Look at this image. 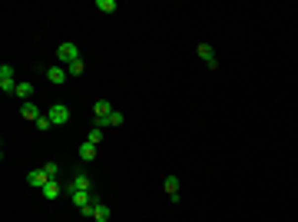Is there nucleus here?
Segmentation results:
<instances>
[{
	"label": "nucleus",
	"mask_w": 298,
	"mask_h": 222,
	"mask_svg": "<svg viewBox=\"0 0 298 222\" xmlns=\"http://www.w3.org/2000/svg\"><path fill=\"white\" fill-rule=\"evenodd\" d=\"M93 116H96L99 130H106V126H110V116H113V103L110 100H96L93 103Z\"/></svg>",
	"instance_id": "obj_1"
},
{
	"label": "nucleus",
	"mask_w": 298,
	"mask_h": 222,
	"mask_svg": "<svg viewBox=\"0 0 298 222\" xmlns=\"http://www.w3.org/2000/svg\"><path fill=\"white\" fill-rule=\"evenodd\" d=\"M17 83H20V80L13 77V67L10 63H0V89L10 96V93H17Z\"/></svg>",
	"instance_id": "obj_2"
},
{
	"label": "nucleus",
	"mask_w": 298,
	"mask_h": 222,
	"mask_svg": "<svg viewBox=\"0 0 298 222\" xmlns=\"http://www.w3.org/2000/svg\"><path fill=\"white\" fill-rule=\"evenodd\" d=\"M66 192H93V182H89L86 173H73L66 179Z\"/></svg>",
	"instance_id": "obj_3"
},
{
	"label": "nucleus",
	"mask_w": 298,
	"mask_h": 222,
	"mask_svg": "<svg viewBox=\"0 0 298 222\" xmlns=\"http://www.w3.org/2000/svg\"><path fill=\"white\" fill-rule=\"evenodd\" d=\"M56 60H60V67H70V63H73V60H80V46L77 44H70V40H66V44H60L56 46Z\"/></svg>",
	"instance_id": "obj_4"
},
{
	"label": "nucleus",
	"mask_w": 298,
	"mask_h": 222,
	"mask_svg": "<svg viewBox=\"0 0 298 222\" xmlns=\"http://www.w3.org/2000/svg\"><path fill=\"white\" fill-rule=\"evenodd\" d=\"M46 116H50L53 126H66V123H70V106H66V103H53V106L46 110Z\"/></svg>",
	"instance_id": "obj_5"
},
{
	"label": "nucleus",
	"mask_w": 298,
	"mask_h": 222,
	"mask_svg": "<svg viewBox=\"0 0 298 222\" xmlns=\"http://www.w3.org/2000/svg\"><path fill=\"white\" fill-rule=\"evenodd\" d=\"M110 206H106V202L103 199H96V196H93V206H89V219L93 222H110Z\"/></svg>",
	"instance_id": "obj_6"
},
{
	"label": "nucleus",
	"mask_w": 298,
	"mask_h": 222,
	"mask_svg": "<svg viewBox=\"0 0 298 222\" xmlns=\"http://www.w3.org/2000/svg\"><path fill=\"white\" fill-rule=\"evenodd\" d=\"M70 202H73V206H77V209L89 219V206H93V196H89V192H70Z\"/></svg>",
	"instance_id": "obj_7"
},
{
	"label": "nucleus",
	"mask_w": 298,
	"mask_h": 222,
	"mask_svg": "<svg viewBox=\"0 0 298 222\" xmlns=\"http://www.w3.org/2000/svg\"><path fill=\"white\" fill-rule=\"evenodd\" d=\"M199 56L206 60V67L209 70H219V56H215V46L212 44H199Z\"/></svg>",
	"instance_id": "obj_8"
},
{
	"label": "nucleus",
	"mask_w": 298,
	"mask_h": 222,
	"mask_svg": "<svg viewBox=\"0 0 298 222\" xmlns=\"http://www.w3.org/2000/svg\"><path fill=\"white\" fill-rule=\"evenodd\" d=\"M163 189H166V196H169V202H179V199H182V196H179V176H166Z\"/></svg>",
	"instance_id": "obj_9"
},
{
	"label": "nucleus",
	"mask_w": 298,
	"mask_h": 222,
	"mask_svg": "<svg viewBox=\"0 0 298 222\" xmlns=\"http://www.w3.org/2000/svg\"><path fill=\"white\" fill-rule=\"evenodd\" d=\"M46 182H50V179H46L43 169H33V173H27V186H30V189H43Z\"/></svg>",
	"instance_id": "obj_10"
},
{
	"label": "nucleus",
	"mask_w": 298,
	"mask_h": 222,
	"mask_svg": "<svg viewBox=\"0 0 298 222\" xmlns=\"http://www.w3.org/2000/svg\"><path fill=\"white\" fill-rule=\"evenodd\" d=\"M20 116H23V120H30V123H37L40 116H43V113H40V106H37L33 100H27V103L20 106Z\"/></svg>",
	"instance_id": "obj_11"
},
{
	"label": "nucleus",
	"mask_w": 298,
	"mask_h": 222,
	"mask_svg": "<svg viewBox=\"0 0 298 222\" xmlns=\"http://www.w3.org/2000/svg\"><path fill=\"white\" fill-rule=\"evenodd\" d=\"M66 77H70V73H66V67H50V70H46V80H50L53 87H63Z\"/></svg>",
	"instance_id": "obj_12"
},
{
	"label": "nucleus",
	"mask_w": 298,
	"mask_h": 222,
	"mask_svg": "<svg viewBox=\"0 0 298 222\" xmlns=\"http://www.w3.org/2000/svg\"><path fill=\"white\" fill-rule=\"evenodd\" d=\"M13 96H20L23 103H27V100H33V83H27V80H20V83H17V93H13Z\"/></svg>",
	"instance_id": "obj_13"
},
{
	"label": "nucleus",
	"mask_w": 298,
	"mask_h": 222,
	"mask_svg": "<svg viewBox=\"0 0 298 222\" xmlns=\"http://www.w3.org/2000/svg\"><path fill=\"white\" fill-rule=\"evenodd\" d=\"M40 192H43V199H56V196H60V179H50Z\"/></svg>",
	"instance_id": "obj_14"
},
{
	"label": "nucleus",
	"mask_w": 298,
	"mask_h": 222,
	"mask_svg": "<svg viewBox=\"0 0 298 222\" xmlns=\"http://www.w3.org/2000/svg\"><path fill=\"white\" fill-rule=\"evenodd\" d=\"M80 159H83V163H93V159H96V146L83 143V146H80Z\"/></svg>",
	"instance_id": "obj_15"
},
{
	"label": "nucleus",
	"mask_w": 298,
	"mask_h": 222,
	"mask_svg": "<svg viewBox=\"0 0 298 222\" xmlns=\"http://www.w3.org/2000/svg\"><path fill=\"white\" fill-rule=\"evenodd\" d=\"M96 10L99 13H116L120 10V3H116V0H96Z\"/></svg>",
	"instance_id": "obj_16"
},
{
	"label": "nucleus",
	"mask_w": 298,
	"mask_h": 222,
	"mask_svg": "<svg viewBox=\"0 0 298 222\" xmlns=\"http://www.w3.org/2000/svg\"><path fill=\"white\" fill-rule=\"evenodd\" d=\"M83 67H86V63H83V56H80V60H73V63L66 67V73H70V77H80V73H83Z\"/></svg>",
	"instance_id": "obj_17"
},
{
	"label": "nucleus",
	"mask_w": 298,
	"mask_h": 222,
	"mask_svg": "<svg viewBox=\"0 0 298 222\" xmlns=\"http://www.w3.org/2000/svg\"><path fill=\"white\" fill-rule=\"evenodd\" d=\"M86 143H103V130H99V126H93V130H89V136H86Z\"/></svg>",
	"instance_id": "obj_18"
},
{
	"label": "nucleus",
	"mask_w": 298,
	"mask_h": 222,
	"mask_svg": "<svg viewBox=\"0 0 298 222\" xmlns=\"http://www.w3.org/2000/svg\"><path fill=\"white\" fill-rule=\"evenodd\" d=\"M43 173H46V179H56V176H60V163H46Z\"/></svg>",
	"instance_id": "obj_19"
},
{
	"label": "nucleus",
	"mask_w": 298,
	"mask_h": 222,
	"mask_svg": "<svg viewBox=\"0 0 298 222\" xmlns=\"http://www.w3.org/2000/svg\"><path fill=\"white\" fill-rule=\"evenodd\" d=\"M33 126H37V130H40V133H46V130H50V126H53V123H50V116H40V120L33 123Z\"/></svg>",
	"instance_id": "obj_20"
},
{
	"label": "nucleus",
	"mask_w": 298,
	"mask_h": 222,
	"mask_svg": "<svg viewBox=\"0 0 298 222\" xmlns=\"http://www.w3.org/2000/svg\"><path fill=\"white\" fill-rule=\"evenodd\" d=\"M123 120H126V116H123L120 110H113V116H110V126L116 130V126H123Z\"/></svg>",
	"instance_id": "obj_21"
}]
</instances>
